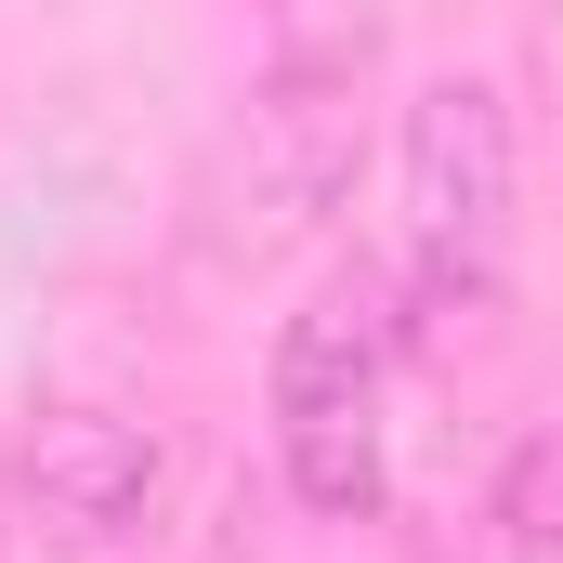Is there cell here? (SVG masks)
<instances>
[{"instance_id":"6da1fadb","label":"cell","mask_w":563,"mask_h":563,"mask_svg":"<svg viewBox=\"0 0 563 563\" xmlns=\"http://www.w3.org/2000/svg\"><path fill=\"white\" fill-rule=\"evenodd\" d=\"M394 367H407V288L380 263H341L276 328V459L301 511L367 525L394 498Z\"/></svg>"},{"instance_id":"7a4b0ae2","label":"cell","mask_w":563,"mask_h":563,"mask_svg":"<svg viewBox=\"0 0 563 563\" xmlns=\"http://www.w3.org/2000/svg\"><path fill=\"white\" fill-rule=\"evenodd\" d=\"M511 276V106L498 79H432L394 132V288L407 328H472Z\"/></svg>"},{"instance_id":"3957f363","label":"cell","mask_w":563,"mask_h":563,"mask_svg":"<svg viewBox=\"0 0 563 563\" xmlns=\"http://www.w3.org/2000/svg\"><path fill=\"white\" fill-rule=\"evenodd\" d=\"M354 132H367V79H314V66H263L236 132L210 144L197 184V236L223 263H276L288 236L328 223V197L354 184Z\"/></svg>"},{"instance_id":"277c9868","label":"cell","mask_w":563,"mask_h":563,"mask_svg":"<svg viewBox=\"0 0 563 563\" xmlns=\"http://www.w3.org/2000/svg\"><path fill=\"white\" fill-rule=\"evenodd\" d=\"M13 485H26V525L53 551H119L157 511V432L119 407H40L13 445Z\"/></svg>"},{"instance_id":"5b68a950","label":"cell","mask_w":563,"mask_h":563,"mask_svg":"<svg viewBox=\"0 0 563 563\" xmlns=\"http://www.w3.org/2000/svg\"><path fill=\"white\" fill-rule=\"evenodd\" d=\"M498 525H511V551L563 563V420L511 445V472H498Z\"/></svg>"}]
</instances>
